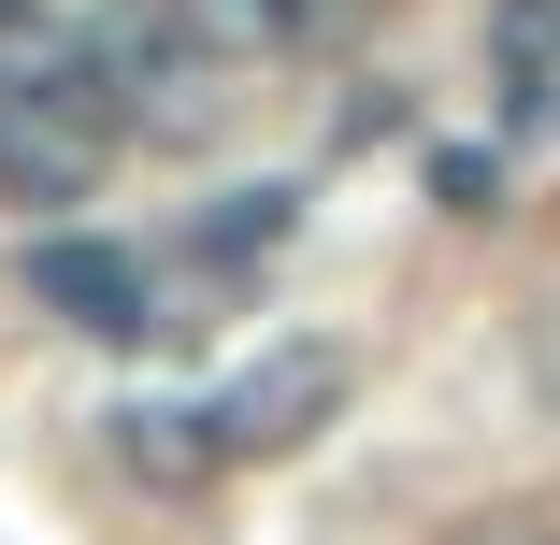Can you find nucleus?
Here are the masks:
<instances>
[{"instance_id": "nucleus-1", "label": "nucleus", "mask_w": 560, "mask_h": 545, "mask_svg": "<svg viewBox=\"0 0 560 545\" xmlns=\"http://www.w3.org/2000/svg\"><path fill=\"white\" fill-rule=\"evenodd\" d=\"M72 44H86V100L116 116V144L187 158L215 130V58L187 44L173 0H101V15H72Z\"/></svg>"}, {"instance_id": "nucleus-2", "label": "nucleus", "mask_w": 560, "mask_h": 545, "mask_svg": "<svg viewBox=\"0 0 560 545\" xmlns=\"http://www.w3.org/2000/svg\"><path fill=\"white\" fill-rule=\"evenodd\" d=\"M101 173H116V116L86 100V72L72 86H44V100H0V201L15 215H86L101 201Z\"/></svg>"}, {"instance_id": "nucleus-3", "label": "nucleus", "mask_w": 560, "mask_h": 545, "mask_svg": "<svg viewBox=\"0 0 560 545\" xmlns=\"http://www.w3.org/2000/svg\"><path fill=\"white\" fill-rule=\"evenodd\" d=\"M330 402H346V345L288 331V345H259L231 388L201 402V430H215V460H288L302 430H330Z\"/></svg>"}, {"instance_id": "nucleus-4", "label": "nucleus", "mask_w": 560, "mask_h": 545, "mask_svg": "<svg viewBox=\"0 0 560 545\" xmlns=\"http://www.w3.org/2000/svg\"><path fill=\"white\" fill-rule=\"evenodd\" d=\"M30 301L58 316V331H86V345H144V331H159V273H144L116 230H72V215L30 245Z\"/></svg>"}, {"instance_id": "nucleus-5", "label": "nucleus", "mask_w": 560, "mask_h": 545, "mask_svg": "<svg viewBox=\"0 0 560 545\" xmlns=\"http://www.w3.org/2000/svg\"><path fill=\"white\" fill-rule=\"evenodd\" d=\"M489 100H503V130L560 116V0H489Z\"/></svg>"}, {"instance_id": "nucleus-6", "label": "nucleus", "mask_w": 560, "mask_h": 545, "mask_svg": "<svg viewBox=\"0 0 560 545\" xmlns=\"http://www.w3.org/2000/svg\"><path fill=\"white\" fill-rule=\"evenodd\" d=\"M116 460H130L144 488H201V474H231V460H215V430H201V402H130V416H116Z\"/></svg>"}, {"instance_id": "nucleus-7", "label": "nucleus", "mask_w": 560, "mask_h": 545, "mask_svg": "<svg viewBox=\"0 0 560 545\" xmlns=\"http://www.w3.org/2000/svg\"><path fill=\"white\" fill-rule=\"evenodd\" d=\"M72 72H86V44H72L58 0H0V100H44V86H72Z\"/></svg>"}, {"instance_id": "nucleus-8", "label": "nucleus", "mask_w": 560, "mask_h": 545, "mask_svg": "<svg viewBox=\"0 0 560 545\" xmlns=\"http://www.w3.org/2000/svg\"><path fill=\"white\" fill-rule=\"evenodd\" d=\"M173 15H187L201 58H288L316 29V0H173Z\"/></svg>"}, {"instance_id": "nucleus-9", "label": "nucleus", "mask_w": 560, "mask_h": 545, "mask_svg": "<svg viewBox=\"0 0 560 545\" xmlns=\"http://www.w3.org/2000/svg\"><path fill=\"white\" fill-rule=\"evenodd\" d=\"M431 201L460 215V230H489V215H503V158L489 144H431Z\"/></svg>"}, {"instance_id": "nucleus-10", "label": "nucleus", "mask_w": 560, "mask_h": 545, "mask_svg": "<svg viewBox=\"0 0 560 545\" xmlns=\"http://www.w3.org/2000/svg\"><path fill=\"white\" fill-rule=\"evenodd\" d=\"M517 545H560V531H517Z\"/></svg>"}]
</instances>
